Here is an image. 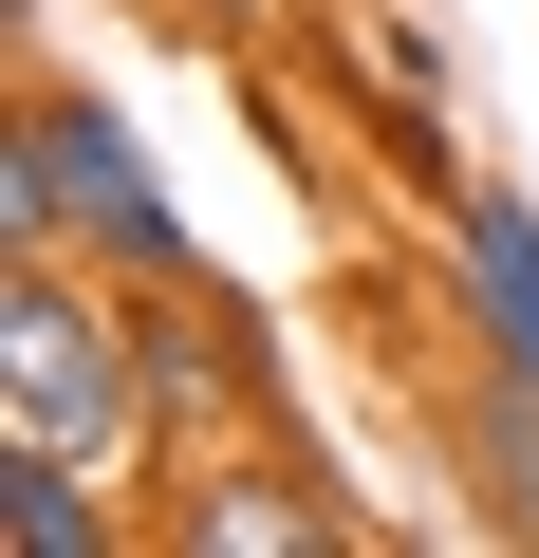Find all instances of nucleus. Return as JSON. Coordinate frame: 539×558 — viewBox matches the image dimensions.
Returning <instances> with one entry per match:
<instances>
[{
    "instance_id": "obj_5",
    "label": "nucleus",
    "mask_w": 539,
    "mask_h": 558,
    "mask_svg": "<svg viewBox=\"0 0 539 558\" xmlns=\"http://www.w3.org/2000/svg\"><path fill=\"white\" fill-rule=\"evenodd\" d=\"M428 447H446L465 521L539 558V373H502V354H446V373H428Z\"/></svg>"
},
{
    "instance_id": "obj_1",
    "label": "nucleus",
    "mask_w": 539,
    "mask_h": 558,
    "mask_svg": "<svg viewBox=\"0 0 539 558\" xmlns=\"http://www.w3.org/2000/svg\"><path fill=\"white\" fill-rule=\"evenodd\" d=\"M0 428L168 484V465H186V373H168L149 279H112V260H75V242H0Z\"/></svg>"
},
{
    "instance_id": "obj_2",
    "label": "nucleus",
    "mask_w": 539,
    "mask_h": 558,
    "mask_svg": "<svg viewBox=\"0 0 539 558\" xmlns=\"http://www.w3.org/2000/svg\"><path fill=\"white\" fill-rule=\"evenodd\" d=\"M0 242H75V260L149 279V299L223 279L205 223H186V186H168V149L131 131V94L75 75L57 38H20V75H0Z\"/></svg>"
},
{
    "instance_id": "obj_4",
    "label": "nucleus",
    "mask_w": 539,
    "mask_h": 558,
    "mask_svg": "<svg viewBox=\"0 0 539 558\" xmlns=\"http://www.w3.org/2000/svg\"><path fill=\"white\" fill-rule=\"evenodd\" d=\"M428 336L539 373V186L520 168H465V205L428 223Z\"/></svg>"
},
{
    "instance_id": "obj_6",
    "label": "nucleus",
    "mask_w": 539,
    "mask_h": 558,
    "mask_svg": "<svg viewBox=\"0 0 539 558\" xmlns=\"http://www.w3.org/2000/svg\"><path fill=\"white\" fill-rule=\"evenodd\" d=\"M0 539H20V558H131L149 502H131V465H94V447L0 428Z\"/></svg>"
},
{
    "instance_id": "obj_7",
    "label": "nucleus",
    "mask_w": 539,
    "mask_h": 558,
    "mask_svg": "<svg viewBox=\"0 0 539 558\" xmlns=\"http://www.w3.org/2000/svg\"><path fill=\"white\" fill-rule=\"evenodd\" d=\"M354 57H372L391 94H428V112L465 94V57H446V0H428V20H409V0H372V20H354Z\"/></svg>"
},
{
    "instance_id": "obj_3",
    "label": "nucleus",
    "mask_w": 539,
    "mask_h": 558,
    "mask_svg": "<svg viewBox=\"0 0 539 558\" xmlns=\"http://www.w3.org/2000/svg\"><path fill=\"white\" fill-rule=\"evenodd\" d=\"M149 539L168 558H354L372 502L317 484L298 447H260V428H186V465L149 484Z\"/></svg>"
}]
</instances>
